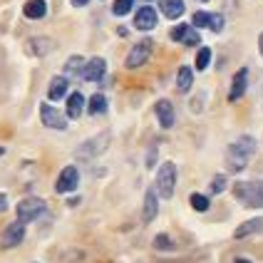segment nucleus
Instances as JSON below:
<instances>
[{
  "mask_svg": "<svg viewBox=\"0 0 263 263\" xmlns=\"http://www.w3.org/2000/svg\"><path fill=\"white\" fill-rule=\"evenodd\" d=\"M157 211H159V204H157V191L149 189L144 194V223H152L157 219Z\"/></svg>",
  "mask_w": 263,
  "mask_h": 263,
  "instance_id": "4be33fe9",
  "label": "nucleus"
},
{
  "mask_svg": "<svg viewBox=\"0 0 263 263\" xmlns=\"http://www.w3.org/2000/svg\"><path fill=\"white\" fill-rule=\"evenodd\" d=\"M253 154H256V139L249 137V134L238 137L234 144L226 149V166H229V172H234V174L243 172L249 166Z\"/></svg>",
  "mask_w": 263,
  "mask_h": 263,
  "instance_id": "f257e3e1",
  "label": "nucleus"
},
{
  "mask_svg": "<svg viewBox=\"0 0 263 263\" xmlns=\"http://www.w3.org/2000/svg\"><path fill=\"white\" fill-rule=\"evenodd\" d=\"M40 122H43L47 129H67V115H62L60 109H55L52 104H40Z\"/></svg>",
  "mask_w": 263,
  "mask_h": 263,
  "instance_id": "6e6552de",
  "label": "nucleus"
},
{
  "mask_svg": "<svg viewBox=\"0 0 263 263\" xmlns=\"http://www.w3.org/2000/svg\"><path fill=\"white\" fill-rule=\"evenodd\" d=\"M191 209H194V211H201V214H204V211H209V196H204V194H191Z\"/></svg>",
  "mask_w": 263,
  "mask_h": 263,
  "instance_id": "bb28decb",
  "label": "nucleus"
},
{
  "mask_svg": "<svg viewBox=\"0 0 263 263\" xmlns=\"http://www.w3.org/2000/svg\"><path fill=\"white\" fill-rule=\"evenodd\" d=\"M154 249H157V251H174L176 243L166 234H159L157 238H154Z\"/></svg>",
  "mask_w": 263,
  "mask_h": 263,
  "instance_id": "cd10ccee",
  "label": "nucleus"
},
{
  "mask_svg": "<svg viewBox=\"0 0 263 263\" xmlns=\"http://www.w3.org/2000/svg\"><path fill=\"white\" fill-rule=\"evenodd\" d=\"M191 25H194V28H211L214 32H221V30H223V15L196 10L194 17H191Z\"/></svg>",
  "mask_w": 263,
  "mask_h": 263,
  "instance_id": "9b49d317",
  "label": "nucleus"
},
{
  "mask_svg": "<svg viewBox=\"0 0 263 263\" xmlns=\"http://www.w3.org/2000/svg\"><path fill=\"white\" fill-rule=\"evenodd\" d=\"M3 152H5V149H3V146H0V154H3Z\"/></svg>",
  "mask_w": 263,
  "mask_h": 263,
  "instance_id": "f704fd0d",
  "label": "nucleus"
},
{
  "mask_svg": "<svg viewBox=\"0 0 263 263\" xmlns=\"http://www.w3.org/2000/svg\"><path fill=\"white\" fill-rule=\"evenodd\" d=\"M107 146H109V132H102V134L89 137L87 142H82V144L77 146L74 154H77V159L89 161V159H95V157H100Z\"/></svg>",
  "mask_w": 263,
  "mask_h": 263,
  "instance_id": "20e7f679",
  "label": "nucleus"
},
{
  "mask_svg": "<svg viewBox=\"0 0 263 263\" xmlns=\"http://www.w3.org/2000/svg\"><path fill=\"white\" fill-rule=\"evenodd\" d=\"M23 238H25V223H23V221H13V223H8L5 231L0 234V249L3 251L15 249V246L23 243Z\"/></svg>",
  "mask_w": 263,
  "mask_h": 263,
  "instance_id": "0eeeda50",
  "label": "nucleus"
},
{
  "mask_svg": "<svg viewBox=\"0 0 263 263\" xmlns=\"http://www.w3.org/2000/svg\"><path fill=\"white\" fill-rule=\"evenodd\" d=\"M23 15L28 20H43L45 15H47V3L45 0H28L23 5Z\"/></svg>",
  "mask_w": 263,
  "mask_h": 263,
  "instance_id": "6ab92c4d",
  "label": "nucleus"
},
{
  "mask_svg": "<svg viewBox=\"0 0 263 263\" xmlns=\"http://www.w3.org/2000/svg\"><path fill=\"white\" fill-rule=\"evenodd\" d=\"M261 231H263V219H251V221H243V223L236 229L234 238H246V236L261 234Z\"/></svg>",
  "mask_w": 263,
  "mask_h": 263,
  "instance_id": "412c9836",
  "label": "nucleus"
},
{
  "mask_svg": "<svg viewBox=\"0 0 263 263\" xmlns=\"http://www.w3.org/2000/svg\"><path fill=\"white\" fill-rule=\"evenodd\" d=\"M85 104H87V97L82 95V92H72L70 97H67V119H80L82 117V112H85Z\"/></svg>",
  "mask_w": 263,
  "mask_h": 263,
  "instance_id": "a211bd4d",
  "label": "nucleus"
},
{
  "mask_svg": "<svg viewBox=\"0 0 263 263\" xmlns=\"http://www.w3.org/2000/svg\"><path fill=\"white\" fill-rule=\"evenodd\" d=\"M77 184H80V172H77V166L70 164L60 172L58 181H55V191L58 194H70V191L77 189Z\"/></svg>",
  "mask_w": 263,
  "mask_h": 263,
  "instance_id": "9d476101",
  "label": "nucleus"
},
{
  "mask_svg": "<svg viewBox=\"0 0 263 263\" xmlns=\"http://www.w3.org/2000/svg\"><path fill=\"white\" fill-rule=\"evenodd\" d=\"M87 112L92 115V117H97V115H104L107 112V97L104 95H92L89 97V104H87Z\"/></svg>",
  "mask_w": 263,
  "mask_h": 263,
  "instance_id": "b1692460",
  "label": "nucleus"
},
{
  "mask_svg": "<svg viewBox=\"0 0 263 263\" xmlns=\"http://www.w3.org/2000/svg\"><path fill=\"white\" fill-rule=\"evenodd\" d=\"M104 72H107V60L104 58H92L85 62V67H82V72L80 77L82 80H87V82H97V80H102Z\"/></svg>",
  "mask_w": 263,
  "mask_h": 263,
  "instance_id": "f8f14e48",
  "label": "nucleus"
},
{
  "mask_svg": "<svg viewBox=\"0 0 263 263\" xmlns=\"http://www.w3.org/2000/svg\"><path fill=\"white\" fill-rule=\"evenodd\" d=\"M17 221H23V223H30V221L40 219L45 211H47V204H45V199L40 196H28V199H23L20 204H17Z\"/></svg>",
  "mask_w": 263,
  "mask_h": 263,
  "instance_id": "39448f33",
  "label": "nucleus"
},
{
  "mask_svg": "<svg viewBox=\"0 0 263 263\" xmlns=\"http://www.w3.org/2000/svg\"><path fill=\"white\" fill-rule=\"evenodd\" d=\"M154 115H157V119H159V124L164 127V129H172V127H174L176 115H174V107H172L169 100H159L157 107H154Z\"/></svg>",
  "mask_w": 263,
  "mask_h": 263,
  "instance_id": "dca6fc26",
  "label": "nucleus"
},
{
  "mask_svg": "<svg viewBox=\"0 0 263 263\" xmlns=\"http://www.w3.org/2000/svg\"><path fill=\"white\" fill-rule=\"evenodd\" d=\"M246 85H249V70L241 67L234 74V82H231V89H229V102H238L243 97V92H246Z\"/></svg>",
  "mask_w": 263,
  "mask_h": 263,
  "instance_id": "2eb2a0df",
  "label": "nucleus"
},
{
  "mask_svg": "<svg viewBox=\"0 0 263 263\" xmlns=\"http://www.w3.org/2000/svg\"><path fill=\"white\" fill-rule=\"evenodd\" d=\"M5 209H8V196H5V194H0V214H3Z\"/></svg>",
  "mask_w": 263,
  "mask_h": 263,
  "instance_id": "7c9ffc66",
  "label": "nucleus"
},
{
  "mask_svg": "<svg viewBox=\"0 0 263 263\" xmlns=\"http://www.w3.org/2000/svg\"><path fill=\"white\" fill-rule=\"evenodd\" d=\"M258 50H261V55H263V32H261V37H258Z\"/></svg>",
  "mask_w": 263,
  "mask_h": 263,
  "instance_id": "473e14b6",
  "label": "nucleus"
},
{
  "mask_svg": "<svg viewBox=\"0 0 263 263\" xmlns=\"http://www.w3.org/2000/svg\"><path fill=\"white\" fill-rule=\"evenodd\" d=\"M191 85H194V70L191 67H179V74H176V89L179 92H189Z\"/></svg>",
  "mask_w": 263,
  "mask_h": 263,
  "instance_id": "5701e85b",
  "label": "nucleus"
},
{
  "mask_svg": "<svg viewBox=\"0 0 263 263\" xmlns=\"http://www.w3.org/2000/svg\"><path fill=\"white\" fill-rule=\"evenodd\" d=\"M174 186H176V164L174 161H164L157 172V194L161 199H172L174 196Z\"/></svg>",
  "mask_w": 263,
  "mask_h": 263,
  "instance_id": "7ed1b4c3",
  "label": "nucleus"
},
{
  "mask_svg": "<svg viewBox=\"0 0 263 263\" xmlns=\"http://www.w3.org/2000/svg\"><path fill=\"white\" fill-rule=\"evenodd\" d=\"M146 3H149V0H146Z\"/></svg>",
  "mask_w": 263,
  "mask_h": 263,
  "instance_id": "e433bc0d",
  "label": "nucleus"
},
{
  "mask_svg": "<svg viewBox=\"0 0 263 263\" xmlns=\"http://www.w3.org/2000/svg\"><path fill=\"white\" fill-rule=\"evenodd\" d=\"M234 196L249 209H263V181H238Z\"/></svg>",
  "mask_w": 263,
  "mask_h": 263,
  "instance_id": "f03ea898",
  "label": "nucleus"
},
{
  "mask_svg": "<svg viewBox=\"0 0 263 263\" xmlns=\"http://www.w3.org/2000/svg\"><path fill=\"white\" fill-rule=\"evenodd\" d=\"M132 8H134V0H115L112 3V13L117 15V17L132 13Z\"/></svg>",
  "mask_w": 263,
  "mask_h": 263,
  "instance_id": "a878e982",
  "label": "nucleus"
},
{
  "mask_svg": "<svg viewBox=\"0 0 263 263\" xmlns=\"http://www.w3.org/2000/svg\"><path fill=\"white\" fill-rule=\"evenodd\" d=\"M199 3H209V0H199Z\"/></svg>",
  "mask_w": 263,
  "mask_h": 263,
  "instance_id": "c9c22d12",
  "label": "nucleus"
},
{
  "mask_svg": "<svg viewBox=\"0 0 263 263\" xmlns=\"http://www.w3.org/2000/svg\"><path fill=\"white\" fill-rule=\"evenodd\" d=\"M157 23H159V17H157V10L152 8V5H144V8H139L137 15H134V28L146 32V30H154L157 28Z\"/></svg>",
  "mask_w": 263,
  "mask_h": 263,
  "instance_id": "ddd939ff",
  "label": "nucleus"
},
{
  "mask_svg": "<svg viewBox=\"0 0 263 263\" xmlns=\"http://www.w3.org/2000/svg\"><path fill=\"white\" fill-rule=\"evenodd\" d=\"M67 89H70V77H65V74L52 77V82H50V87H47V100H50V102H60V100L67 95Z\"/></svg>",
  "mask_w": 263,
  "mask_h": 263,
  "instance_id": "f3484780",
  "label": "nucleus"
},
{
  "mask_svg": "<svg viewBox=\"0 0 263 263\" xmlns=\"http://www.w3.org/2000/svg\"><path fill=\"white\" fill-rule=\"evenodd\" d=\"M70 3H72L74 8H85V5H87L89 0H70Z\"/></svg>",
  "mask_w": 263,
  "mask_h": 263,
  "instance_id": "2f4dec72",
  "label": "nucleus"
},
{
  "mask_svg": "<svg viewBox=\"0 0 263 263\" xmlns=\"http://www.w3.org/2000/svg\"><path fill=\"white\" fill-rule=\"evenodd\" d=\"M209 62H211V47H201L196 55V70H206Z\"/></svg>",
  "mask_w": 263,
  "mask_h": 263,
  "instance_id": "c85d7f7f",
  "label": "nucleus"
},
{
  "mask_svg": "<svg viewBox=\"0 0 263 263\" xmlns=\"http://www.w3.org/2000/svg\"><path fill=\"white\" fill-rule=\"evenodd\" d=\"M52 50H55V43L47 35H35V37H30L25 43V52L30 58H47Z\"/></svg>",
  "mask_w": 263,
  "mask_h": 263,
  "instance_id": "1a4fd4ad",
  "label": "nucleus"
},
{
  "mask_svg": "<svg viewBox=\"0 0 263 263\" xmlns=\"http://www.w3.org/2000/svg\"><path fill=\"white\" fill-rule=\"evenodd\" d=\"M159 10L164 13V17L176 20L184 15V0H159Z\"/></svg>",
  "mask_w": 263,
  "mask_h": 263,
  "instance_id": "aec40b11",
  "label": "nucleus"
},
{
  "mask_svg": "<svg viewBox=\"0 0 263 263\" xmlns=\"http://www.w3.org/2000/svg\"><path fill=\"white\" fill-rule=\"evenodd\" d=\"M152 50H154V43L144 37V40H139V43L134 45L129 50V55L124 60V65H127V70H137V67H142L146 60L152 58Z\"/></svg>",
  "mask_w": 263,
  "mask_h": 263,
  "instance_id": "423d86ee",
  "label": "nucleus"
},
{
  "mask_svg": "<svg viewBox=\"0 0 263 263\" xmlns=\"http://www.w3.org/2000/svg\"><path fill=\"white\" fill-rule=\"evenodd\" d=\"M236 263H251V261H246V258H236Z\"/></svg>",
  "mask_w": 263,
  "mask_h": 263,
  "instance_id": "72a5a7b5",
  "label": "nucleus"
},
{
  "mask_svg": "<svg viewBox=\"0 0 263 263\" xmlns=\"http://www.w3.org/2000/svg\"><path fill=\"white\" fill-rule=\"evenodd\" d=\"M169 37H172L174 43H184V45H189V47L201 43V37H199V32H196L194 25H176V28L169 32Z\"/></svg>",
  "mask_w": 263,
  "mask_h": 263,
  "instance_id": "4468645a",
  "label": "nucleus"
},
{
  "mask_svg": "<svg viewBox=\"0 0 263 263\" xmlns=\"http://www.w3.org/2000/svg\"><path fill=\"white\" fill-rule=\"evenodd\" d=\"M226 184H229V181H226V176L219 174L214 181H211V194H221V191L226 189Z\"/></svg>",
  "mask_w": 263,
  "mask_h": 263,
  "instance_id": "c756f323",
  "label": "nucleus"
},
{
  "mask_svg": "<svg viewBox=\"0 0 263 263\" xmlns=\"http://www.w3.org/2000/svg\"><path fill=\"white\" fill-rule=\"evenodd\" d=\"M82 67H85V58L82 55H72V58L67 60V65H65V77L67 74H80Z\"/></svg>",
  "mask_w": 263,
  "mask_h": 263,
  "instance_id": "393cba45",
  "label": "nucleus"
}]
</instances>
